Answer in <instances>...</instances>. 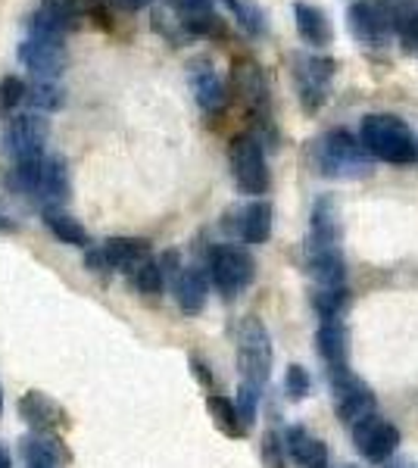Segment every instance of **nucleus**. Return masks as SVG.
Masks as SVG:
<instances>
[{"label":"nucleus","instance_id":"obj_1","mask_svg":"<svg viewBox=\"0 0 418 468\" xmlns=\"http://www.w3.org/2000/svg\"><path fill=\"white\" fill-rule=\"evenodd\" d=\"M359 141L371 160L391 165H413L418 160V141L402 119L387 112H371L359 125Z\"/></svg>","mask_w":418,"mask_h":468},{"label":"nucleus","instance_id":"obj_2","mask_svg":"<svg viewBox=\"0 0 418 468\" xmlns=\"http://www.w3.org/2000/svg\"><path fill=\"white\" fill-rule=\"evenodd\" d=\"M316 165L325 178H369L375 169V160L369 156V150L362 147V141L347 128H334V132L322 134L316 141Z\"/></svg>","mask_w":418,"mask_h":468},{"label":"nucleus","instance_id":"obj_3","mask_svg":"<svg viewBox=\"0 0 418 468\" xmlns=\"http://www.w3.org/2000/svg\"><path fill=\"white\" fill-rule=\"evenodd\" d=\"M272 362H275V350H272V335L265 328L260 315H247L238 328V368L241 378L250 388L263 390L272 378Z\"/></svg>","mask_w":418,"mask_h":468},{"label":"nucleus","instance_id":"obj_4","mask_svg":"<svg viewBox=\"0 0 418 468\" xmlns=\"http://www.w3.org/2000/svg\"><path fill=\"white\" fill-rule=\"evenodd\" d=\"M228 160H231V176L234 185L241 187V194L250 197H263L272 187V172L265 163L263 141L256 134H238L228 147Z\"/></svg>","mask_w":418,"mask_h":468},{"label":"nucleus","instance_id":"obj_5","mask_svg":"<svg viewBox=\"0 0 418 468\" xmlns=\"http://www.w3.org/2000/svg\"><path fill=\"white\" fill-rule=\"evenodd\" d=\"M209 278L225 300H234L238 293H244L250 288V282L256 278V262L247 247L219 244L209 250Z\"/></svg>","mask_w":418,"mask_h":468},{"label":"nucleus","instance_id":"obj_6","mask_svg":"<svg viewBox=\"0 0 418 468\" xmlns=\"http://www.w3.org/2000/svg\"><path fill=\"white\" fill-rule=\"evenodd\" d=\"M338 72V63L331 57L322 54H296L294 57V81H296V94L306 112L322 110V103L328 101V90Z\"/></svg>","mask_w":418,"mask_h":468},{"label":"nucleus","instance_id":"obj_7","mask_svg":"<svg viewBox=\"0 0 418 468\" xmlns=\"http://www.w3.org/2000/svg\"><path fill=\"white\" fill-rule=\"evenodd\" d=\"M334 399H338V415L347 428H353L359 419L375 412V394L362 378H356L349 368H338V372H328Z\"/></svg>","mask_w":418,"mask_h":468},{"label":"nucleus","instance_id":"obj_8","mask_svg":"<svg viewBox=\"0 0 418 468\" xmlns=\"http://www.w3.org/2000/svg\"><path fill=\"white\" fill-rule=\"evenodd\" d=\"M353 443L356 450L362 452V456L369 459V463H387L391 456H397V447H400V431L397 425H391L387 419L381 415H366V419H359L353 428Z\"/></svg>","mask_w":418,"mask_h":468},{"label":"nucleus","instance_id":"obj_9","mask_svg":"<svg viewBox=\"0 0 418 468\" xmlns=\"http://www.w3.org/2000/svg\"><path fill=\"white\" fill-rule=\"evenodd\" d=\"M19 59L38 81H57L66 72L63 41H50V37L26 35V41L19 44Z\"/></svg>","mask_w":418,"mask_h":468},{"label":"nucleus","instance_id":"obj_10","mask_svg":"<svg viewBox=\"0 0 418 468\" xmlns=\"http://www.w3.org/2000/svg\"><path fill=\"white\" fill-rule=\"evenodd\" d=\"M50 141V122L38 112L26 116H13L6 125V144H10L13 160H32L44 156V144Z\"/></svg>","mask_w":418,"mask_h":468},{"label":"nucleus","instance_id":"obj_11","mask_svg":"<svg viewBox=\"0 0 418 468\" xmlns=\"http://www.w3.org/2000/svg\"><path fill=\"white\" fill-rule=\"evenodd\" d=\"M306 271L318 282V288H344L347 262L340 244L306 238Z\"/></svg>","mask_w":418,"mask_h":468},{"label":"nucleus","instance_id":"obj_12","mask_svg":"<svg viewBox=\"0 0 418 468\" xmlns=\"http://www.w3.org/2000/svg\"><path fill=\"white\" fill-rule=\"evenodd\" d=\"M347 26H349V35L359 44H366V48H384L393 35L391 22H387L384 10L375 0H356L347 10Z\"/></svg>","mask_w":418,"mask_h":468},{"label":"nucleus","instance_id":"obj_13","mask_svg":"<svg viewBox=\"0 0 418 468\" xmlns=\"http://www.w3.org/2000/svg\"><path fill=\"white\" fill-rule=\"evenodd\" d=\"M19 415L35 434H57L59 428H70V415L57 399H50L41 390H28L19 399Z\"/></svg>","mask_w":418,"mask_h":468},{"label":"nucleus","instance_id":"obj_14","mask_svg":"<svg viewBox=\"0 0 418 468\" xmlns=\"http://www.w3.org/2000/svg\"><path fill=\"white\" fill-rule=\"evenodd\" d=\"M188 81H191V90H194V101L207 116H216V112L225 110L228 103V88L222 81V75L212 69V63L207 59H197L188 72Z\"/></svg>","mask_w":418,"mask_h":468},{"label":"nucleus","instance_id":"obj_15","mask_svg":"<svg viewBox=\"0 0 418 468\" xmlns=\"http://www.w3.org/2000/svg\"><path fill=\"white\" fill-rule=\"evenodd\" d=\"M316 341H318V356L325 359L328 372L349 368V335H347L344 315L340 319H322Z\"/></svg>","mask_w":418,"mask_h":468},{"label":"nucleus","instance_id":"obj_16","mask_svg":"<svg viewBox=\"0 0 418 468\" xmlns=\"http://www.w3.org/2000/svg\"><path fill=\"white\" fill-rule=\"evenodd\" d=\"M294 22H296V35H300L303 44H309V48H328V44L334 41L331 19L322 6L306 4V0H296Z\"/></svg>","mask_w":418,"mask_h":468},{"label":"nucleus","instance_id":"obj_17","mask_svg":"<svg viewBox=\"0 0 418 468\" xmlns=\"http://www.w3.org/2000/svg\"><path fill=\"white\" fill-rule=\"evenodd\" d=\"M172 288H175V300H178V309L185 315H200L203 306H207V275L194 266H181L178 275L172 278Z\"/></svg>","mask_w":418,"mask_h":468},{"label":"nucleus","instance_id":"obj_18","mask_svg":"<svg viewBox=\"0 0 418 468\" xmlns=\"http://www.w3.org/2000/svg\"><path fill=\"white\" fill-rule=\"evenodd\" d=\"M22 463L26 468H59L70 463V450L57 434H32L22 441Z\"/></svg>","mask_w":418,"mask_h":468},{"label":"nucleus","instance_id":"obj_19","mask_svg":"<svg viewBox=\"0 0 418 468\" xmlns=\"http://www.w3.org/2000/svg\"><path fill=\"white\" fill-rule=\"evenodd\" d=\"M284 450L300 468H328V447L322 437L309 434L306 428L294 425L284 434Z\"/></svg>","mask_w":418,"mask_h":468},{"label":"nucleus","instance_id":"obj_20","mask_svg":"<svg viewBox=\"0 0 418 468\" xmlns=\"http://www.w3.org/2000/svg\"><path fill=\"white\" fill-rule=\"evenodd\" d=\"M378 6L384 10L391 32L400 37L402 48L418 57V6L413 0H381Z\"/></svg>","mask_w":418,"mask_h":468},{"label":"nucleus","instance_id":"obj_21","mask_svg":"<svg viewBox=\"0 0 418 468\" xmlns=\"http://www.w3.org/2000/svg\"><path fill=\"white\" fill-rule=\"evenodd\" d=\"M110 271H134L144 260H150V240L144 238H110L101 247Z\"/></svg>","mask_w":418,"mask_h":468},{"label":"nucleus","instance_id":"obj_22","mask_svg":"<svg viewBox=\"0 0 418 468\" xmlns=\"http://www.w3.org/2000/svg\"><path fill=\"white\" fill-rule=\"evenodd\" d=\"M35 197L48 200V207H63L70 200V169H66L63 156H44Z\"/></svg>","mask_w":418,"mask_h":468},{"label":"nucleus","instance_id":"obj_23","mask_svg":"<svg viewBox=\"0 0 418 468\" xmlns=\"http://www.w3.org/2000/svg\"><path fill=\"white\" fill-rule=\"evenodd\" d=\"M272 222H275V209L269 200L256 197L238 213V234L247 244H265L272 238Z\"/></svg>","mask_w":418,"mask_h":468},{"label":"nucleus","instance_id":"obj_24","mask_svg":"<svg viewBox=\"0 0 418 468\" xmlns=\"http://www.w3.org/2000/svg\"><path fill=\"white\" fill-rule=\"evenodd\" d=\"M309 238L340 244L344 240V222H340V207L334 194H325L313 203V218H309Z\"/></svg>","mask_w":418,"mask_h":468},{"label":"nucleus","instance_id":"obj_25","mask_svg":"<svg viewBox=\"0 0 418 468\" xmlns=\"http://www.w3.org/2000/svg\"><path fill=\"white\" fill-rule=\"evenodd\" d=\"M44 225L57 234L63 244H70V247H81V250H88V244H91V234L85 225L79 222L75 216L70 213H63L59 207H44Z\"/></svg>","mask_w":418,"mask_h":468},{"label":"nucleus","instance_id":"obj_26","mask_svg":"<svg viewBox=\"0 0 418 468\" xmlns=\"http://www.w3.org/2000/svg\"><path fill=\"white\" fill-rule=\"evenodd\" d=\"M207 412H209L212 425H216L225 437H234V441L247 437V425L241 421L234 399H228L225 394H209L207 397Z\"/></svg>","mask_w":418,"mask_h":468},{"label":"nucleus","instance_id":"obj_27","mask_svg":"<svg viewBox=\"0 0 418 468\" xmlns=\"http://www.w3.org/2000/svg\"><path fill=\"white\" fill-rule=\"evenodd\" d=\"M222 4L231 10L234 22H238L250 37L269 35V16H265V10L260 4H253V0H222Z\"/></svg>","mask_w":418,"mask_h":468},{"label":"nucleus","instance_id":"obj_28","mask_svg":"<svg viewBox=\"0 0 418 468\" xmlns=\"http://www.w3.org/2000/svg\"><path fill=\"white\" fill-rule=\"evenodd\" d=\"M38 13L66 35L70 28H75V22L81 16V0H41V10Z\"/></svg>","mask_w":418,"mask_h":468},{"label":"nucleus","instance_id":"obj_29","mask_svg":"<svg viewBox=\"0 0 418 468\" xmlns=\"http://www.w3.org/2000/svg\"><path fill=\"white\" fill-rule=\"evenodd\" d=\"M132 278H134V288H138L144 297H159L166 288V275H163V269H159V260H144L138 269L132 271Z\"/></svg>","mask_w":418,"mask_h":468},{"label":"nucleus","instance_id":"obj_30","mask_svg":"<svg viewBox=\"0 0 418 468\" xmlns=\"http://www.w3.org/2000/svg\"><path fill=\"white\" fill-rule=\"evenodd\" d=\"M26 101L44 112H57L66 103V90L57 81H38V85L26 90Z\"/></svg>","mask_w":418,"mask_h":468},{"label":"nucleus","instance_id":"obj_31","mask_svg":"<svg viewBox=\"0 0 418 468\" xmlns=\"http://www.w3.org/2000/svg\"><path fill=\"white\" fill-rule=\"evenodd\" d=\"M313 303L322 319H340L347 306V288H318Z\"/></svg>","mask_w":418,"mask_h":468},{"label":"nucleus","instance_id":"obj_32","mask_svg":"<svg viewBox=\"0 0 418 468\" xmlns=\"http://www.w3.org/2000/svg\"><path fill=\"white\" fill-rule=\"evenodd\" d=\"M181 28L194 37H225V22L216 16V13H207V16H194V19H181Z\"/></svg>","mask_w":418,"mask_h":468},{"label":"nucleus","instance_id":"obj_33","mask_svg":"<svg viewBox=\"0 0 418 468\" xmlns=\"http://www.w3.org/2000/svg\"><path fill=\"white\" fill-rule=\"evenodd\" d=\"M26 81L16 79V75H6L4 81H0V112H10L16 110L22 101H26Z\"/></svg>","mask_w":418,"mask_h":468},{"label":"nucleus","instance_id":"obj_34","mask_svg":"<svg viewBox=\"0 0 418 468\" xmlns=\"http://www.w3.org/2000/svg\"><path fill=\"white\" fill-rule=\"evenodd\" d=\"M256 403H260V390L250 388V384H241L238 397H234V406H238V415H241V421L247 425V431H250V425H253V419H256Z\"/></svg>","mask_w":418,"mask_h":468},{"label":"nucleus","instance_id":"obj_35","mask_svg":"<svg viewBox=\"0 0 418 468\" xmlns=\"http://www.w3.org/2000/svg\"><path fill=\"white\" fill-rule=\"evenodd\" d=\"M284 384H287V394H291V399H303V397H309V390H313V378H309V372L303 366L287 368Z\"/></svg>","mask_w":418,"mask_h":468},{"label":"nucleus","instance_id":"obj_36","mask_svg":"<svg viewBox=\"0 0 418 468\" xmlns=\"http://www.w3.org/2000/svg\"><path fill=\"white\" fill-rule=\"evenodd\" d=\"M169 4H172V10L178 13V22L212 13V0H169Z\"/></svg>","mask_w":418,"mask_h":468},{"label":"nucleus","instance_id":"obj_37","mask_svg":"<svg viewBox=\"0 0 418 468\" xmlns=\"http://www.w3.org/2000/svg\"><path fill=\"white\" fill-rule=\"evenodd\" d=\"M263 456H265V465H269V468H284V443H281V437L275 431L265 434Z\"/></svg>","mask_w":418,"mask_h":468},{"label":"nucleus","instance_id":"obj_38","mask_svg":"<svg viewBox=\"0 0 418 468\" xmlns=\"http://www.w3.org/2000/svg\"><path fill=\"white\" fill-rule=\"evenodd\" d=\"M191 368H194V378L197 381H200L203 384V388H212V372H209V368L207 366H203V362L200 359H191Z\"/></svg>","mask_w":418,"mask_h":468},{"label":"nucleus","instance_id":"obj_39","mask_svg":"<svg viewBox=\"0 0 418 468\" xmlns=\"http://www.w3.org/2000/svg\"><path fill=\"white\" fill-rule=\"evenodd\" d=\"M113 6H119V10H128V13H134V10H144V6H150L154 0H110Z\"/></svg>","mask_w":418,"mask_h":468},{"label":"nucleus","instance_id":"obj_40","mask_svg":"<svg viewBox=\"0 0 418 468\" xmlns=\"http://www.w3.org/2000/svg\"><path fill=\"white\" fill-rule=\"evenodd\" d=\"M16 231H19V225L13 222L10 216H4V213H0V234H16Z\"/></svg>","mask_w":418,"mask_h":468},{"label":"nucleus","instance_id":"obj_41","mask_svg":"<svg viewBox=\"0 0 418 468\" xmlns=\"http://www.w3.org/2000/svg\"><path fill=\"white\" fill-rule=\"evenodd\" d=\"M381 468H413L409 459H400V456H391L387 463H381Z\"/></svg>","mask_w":418,"mask_h":468},{"label":"nucleus","instance_id":"obj_42","mask_svg":"<svg viewBox=\"0 0 418 468\" xmlns=\"http://www.w3.org/2000/svg\"><path fill=\"white\" fill-rule=\"evenodd\" d=\"M0 468H13V456L6 447H0Z\"/></svg>","mask_w":418,"mask_h":468},{"label":"nucleus","instance_id":"obj_43","mask_svg":"<svg viewBox=\"0 0 418 468\" xmlns=\"http://www.w3.org/2000/svg\"><path fill=\"white\" fill-rule=\"evenodd\" d=\"M0 410H4V390H0Z\"/></svg>","mask_w":418,"mask_h":468},{"label":"nucleus","instance_id":"obj_44","mask_svg":"<svg viewBox=\"0 0 418 468\" xmlns=\"http://www.w3.org/2000/svg\"><path fill=\"white\" fill-rule=\"evenodd\" d=\"M338 468H356V465H338Z\"/></svg>","mask_w":418,"mask_h":468}]
</instances>
